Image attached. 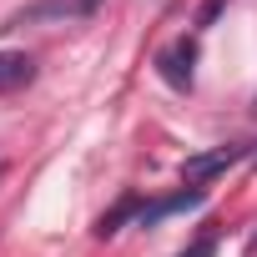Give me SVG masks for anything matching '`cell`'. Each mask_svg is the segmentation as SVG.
<instances>
[{
	"instance_id": "obj_5",
	"label": "cell",
	"mask_w": 257,
	"mask_h": 257,
	"mask_svg": "<svg viewBox=\"0 0 257 257\" xmlns=\"http://www.w3.org/2000/svg\"><path fill=\"white\" fill-rule=\"evenodd\" d=\"M212 252H217V242H212V237H202V242H192L182 257H212Z\"/></svg>"
},
{
	"instance_id": "obj_4",
	"label": "cell",
	"mask_w": 257,
	"mask_h": 257,
	"mask_svg": "<svg viewBox=\"0 0 257 257\" xmlns=\"http://www.w3.org/2000/svg\"><path fill=\"white\" fill-rule=\"evenodd\" d=\"M31 81H36V61L26 51H0V96H11Z\"/></svg>"
},
{
	"instance_id": "obj_3",
	"label": "cell",
	"mask_w": 257,
	"mask_h": 257,
	"mask_svg": "<svg viewBox=\"0 0 257 257\" xmlns=\"http://www.w3.org/2000/svg\"><path fill=\"white\" fill-rule=\"evenodd\" d=\"M192 61H197V46L192 41H177V46H167L157 56V66H162V76L172 86H192Z\"/></svg>"
},
{
	"instance_id": "obj_2",
	"label": "cell",
	"mask_w": 257,
	"mask_h": 257,
	"mask_svg": "<svg viewBox=\"0 0 257 257\" xmlns=\"http://www.w3.org/2000/svg\"><path fill=\"white\" fill-rule=\"evenodd\" d=\"M96 11V0H41V6L21 11L11 26H41V21H81Z\"/></svg>"
},
{
	"instance_id": "obj_1",
	"label": "cell",
	"mask_w": 257,
	"mask_h": 257,
	"mask_svg": "<svg viewBox=\"0 0 257 257\" xmlns=\"http://www.w3.org/2000/svg\"><path fill=\"white\" fill-rule=\"evenodd\" d=\"M242 162V147H217V152H202V157H187L182 162V182L187 187H207L212 177H222L227 167Z\"/></svg>"
}]
</instances>
